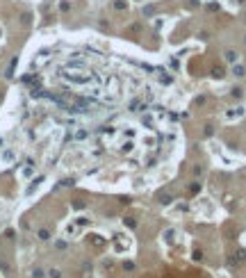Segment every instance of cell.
Here are the masks:
<instances>
[]
</instances>
